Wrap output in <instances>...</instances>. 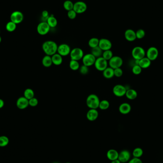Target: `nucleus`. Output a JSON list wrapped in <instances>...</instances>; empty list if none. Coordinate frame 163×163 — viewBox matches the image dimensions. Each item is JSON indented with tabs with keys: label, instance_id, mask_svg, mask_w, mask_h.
<instances>
[{
	"label": "nucleus",
	"instance_id": "nucleus-1",
	"mask_svg": "<svg viewBox=\"0 0 163 163\" xmlns=\"http://www.w3.org/2000/svg\"><path fill=\"white\" fill-rule=\"evenodd\" d=\"M58 45L54 41L48 40L43 43L42 49L47 56H53L57 53Z\"/></svg>",
	"mask_w": 163,
	"mask_h": 163
},
{
	"label": "nucleus",
	"instance_id": "nucleus-39",
	"mask_svg": "<svg viewBox=\"0 0 163 163\" xmlns=\"http://www.w3.org/2000/svg\"><path fill=\"white\" fill-rule=\"evenodd\" d=\"M79 70L81 74H83V75H86L89 73V67L83 64L82 66H80V67Z\"/></svg>",
	"mask_w": 163,
	"mask_h": 163
},
{
	"label": "nucleus",
	"instance_id": "nucleus-44",
	"mask_svg": "<svg viewBox=\"0 0 163 163\" xmlns=\"http://www.w3.org/2000/svg\"><path fill=\"white\" fill-rule=\"evenodd\" d=\"M42 15L43 17L47 18V19L49 17V13L47 11H43L42 13Z\"/></svg>",
	"mask_w": 163,
	"mask_h": 163
},
{
	"label": "nucleus",
	"instance_id": "nucleus-30",
	"mask_svg": "<svg viewBox=\"0 0 163 163\" xmlns=\"http://www.w3.org/2000/svg\"><path fill=\"white\" fill-rule=\"evenodd\" d=\"M144 154L143 150L141 147H136L133 149L132 152L133 157L140 158L142 157Z\"/></svg>",
	"mask_w": 163,
	"mask_h": 163
},
{
	"label": "nucleus",
	"instance_id": "nucleus-17",
	"mask_svg": "<svg viewBox=\"0 0 163 163\" xmlns=\"http://www.w3.org/2000/svg\"><path fill=\"white\" fill-rule=\"evenodd\" d=\"M99 116V113L95 109H89L87 114V118L90 121H94L97 120Z\"/></svg>",
	"mask_w": 163,
	"mask_h": 163
},
{
	"label": "nucleus",
	"instance_id": "nucleus-23",
	"mask_svg": "<svg viewBox=\"0 0 163 163\" xmlns=\"http://www.w3.org/2000/svg\"><path fill=\"white\" fill-rule=\"evenodd\" d=\"M103 76L106 79H110L115 76L114 69L110 67H107L103 72Z\"/></svg>",
	"mask_w": 163,
	"mask_h": 163
},
{
	"label": "nucleus",
	"instance_id": "nucleus-45",
	"mask_svg": "<svg viewBox=\"0 0 163 163\" xmlns=\"http://www.w3.org/2000/svg\"><path fill=\"white\" fill-rule=\"evenodd\" d=\"M4 105V100L2 99H0V109L2 108Z\"/></svg>",
	"mask_w": 163,
	"mask_h": 163
},
{
	"label": "nucleus",
	"instance_id": "nucleus-42",
	"mask_svg": "<svg viewBox=\"0 0 163 163\" xmlns=\"http://www.w3.org/2000/svg\"><path fill=\"white\" fill-rule=\"evenodd\" d=\"M123 74V71L121 68H118L114 69V75L116 77H120Z\"/></svg>",
	"mask_w": 163,
	"mask_h": 163
},
{
	"label": "nucleus",
	"instance_id": "nucleus-46",
	"mask_svg": "<svg viewBox=\"0 0 163 163\" xmlns=\"http://www.w3.org/2000/svg\"><path fill=\"white\" fill-rule=\"evenodd\" d=\"M111 163H121L120 161L118 159L112 161Z\"/></svg>",
	"mask_w": 163,
	"mask_h": 163
},
{
	"label": "nucleus",
	"instance_id": "nucleus-34",
	"mask_svg": "<svg viewBox=\"0 0 163 163\" xmlns=\"http://www.w3.org/2000/svg\"><path fill=\"white\" fill-rule=\"evenodd\" d=\"M74 4L70 0H66L64 1L63 4V8L65 10L67 11L73 10Z\"/></svg>",
	"mask_w": 163,
	"mask_h": 163
},
{
	"label": "nucleus",
	"instance_id": "nucleus-7",
	"mask_svg": "<svg viewBox=\"0 0 163 163\" xmlns=\"http://www.w3.org/2000/svg\"><path fill=\"white\" fill-rule=\"evenodd\" d=\"M24 19V14L19 11L13 12L10 15V21L16 25L21 23Z\"/></svg>",
	"mask_w": 163,
	"mask_h": 163
},
{
	"label": "nucleus",
	"instance_id": "nucleus-48",
	"mask_svg": "<svg viewBox=\"0 0 163 163\" xmlns=\"http://www.w3.org/2000/svg\"><path fill=\"white\" fill-rule=\"evenodd\" d=\"M69 163V162H67V163Z\"/></svg>",
	"mask_w": 163,
	"mask_h": 163
},
{
	"label": "nucleus",
	"instance_id": "nucleus-19",
	"mask_svg": "<svg viewBox=\"0 0 163 163\" xmlns=\"http://www.w3.org/2000/svg\"><path fill=\"white\" fill-rule=\"evenodd\" d=\"M131 106L127 103H123L120 105L119 107V111L123 115H127L131 111Z\"/></svg>",
	"mask_w": 163,
	"mask_h": 163
},
{
	"label": "nucleus",
	"instance_id": "nucleus-8",
	"mask_svg": "<svg viewBox=\"0 0 163 163\" xmlns=\"http://www.w3.org/2000/svg\"><path fill=\"white\" fill-rule=\"evenodd\" d=\"M50 27L46 22H42L37 25V32L41 35H45L49 32Z\"/></svg>",
	"mask_w": 163,
	"mask_h": 163
},
{
	"label": "nucleus",
	"instance_id": "nucleus-2",
	"mask_svg": "<svg viewBox=\"0 0 163 163\" xmlns=\"http://www.w3.org/2000/svg\"><path fill=\"white\" fill-rule=\"evenodd\" d=\"M100 100L97 95L95 94H91L88 96L86 104L89 109H97L99 108Z\"/></svg>",
	"mask_w": 163,
	"mask_h": 163
},
{
	"label": "nucleus",
	"instance_id": "nucleus-41",
	"mask_svg": "<svg viewBox=\"0 0 163 163\" xmlns=\"http://www.w3.org/2000/svg\"><path fill=\"white\" fill-rule=\"evenodd\" d=\"M77 13L74 10H70L67 12V16L71 20H74L76 17Z\"/></svg>",
	"mask_w": 163,
	"mask_h": 163
},
{
	"label": "nucleus",
	"instance_id": "nucleus-49",
	"mask_svg": "<svg viewBox=\"0 0 163 163\" xmlns=\"http://www.w3.org/2000/svg\"></svg>",
	"mask_w": 163,
	"mask_h": 163
},
{
	"label": "nucleus",
	"instance_id": "nucleus-22",
	"mask_svg": "<svg viewBox=\"0 0 163 163\" xmlns=\"http://www.w3.org/2000/svg\"><path fill=\"white\" fill-rule=\"evenodd\" d=\"M106 156L109 160L112 161L118 159L119 153L116 151V150L112 149L108 151Z\"/></svg>",
	"mask_w": 163,
	"mask_h": 163
},
{
	"label": "nucleus",
	"instance_id": "nucleus-24",
	"mask_svg": "<svg viewBox=\"0 0 163 163\" xmlns=\"http://www.w3.org/2000/svg\"><path fill=\"white\" fill-rule=\"evenodd\" d=\"M137 95L138 94L136 91L134 89H127L125 95L129 100H134L137 98Z\"/></svg>",
	"mask_w": 163,
	"mask_h": 163
},
{
	"label": "nucleus",
	"instance_id": "nucleus-18",
	"mask_svg": "<svg viewBox=\"0 0 163 163\" xmlns=\"http://www.w3.org/2000/svg\"><path fill=\"white\" fill-rule=\"evenodd\" d=\"M125 39L129 42H133L136 39V32L134 30L129 29L125 32Z\"/></svg>",
	"mask_w": 163,
	"mask_h": 163
},
{
	"label": "nucleus",
	"instance_id": "nucleus-29",
	"mask_svg": "<svg viewBox=\"0 0 163 163\" xmlns=\"http://www.w3.org/2000/svg\"><path fill=\"white\" fill-rule=\"evenodd\" d=\"M99 39L97 38L93 37L89 40L88 41V45L91 48H94V47H97L99 45Z\"/></svg>",
	"mask_w": 163,
	"mask_h": 163
},
{
	"label": "nucleus",
	"instance_id": "nucleus-21",
	"mask_svg": "<svg viewBox=\"0 0 163 163\" xmlns=\"http://www.w3.org/2000/svg\"><path fill=\"white\" fill-rule=\"evenodd\" d=\"M151 61L147 57H145L139 61L138 65L142 69H146L151 66Z\"/></svg>",
	"mask_w": 163,
	"mask_h": 163
},
{
	"label": "nucleus",
	"instance_id": "nucleus-15",
	"mask_svg": "<svg viewBox=\"0 0 163 163\" xmlns=\"http://www.w3.org/2000/svg\"><path fill=\"white\" fill-rule=\"evenodd\" d=\"M131 158V154L127 150H124L119 153L118 159L121 163H126L130 160Z\"/></svg>",
	"mask_w": 163,
	"mask_h": 163
},
{
	"label": "nucleus",
	"instance_id": "nucleus-25",
	"mask_svg": "<svg viewBox=\"0 0 163 163\" xmlns=\"http://www.w3.org/2000/svg\"><path fill=\"white\" fill-rule=\"evenodd\" d=\"M42 63L43 66L46 68H48V67H51L53 64L51 56H47V55L45 56L43 58Z\"/></svg>",
	"mask_w": 163,
	"mask_h": 163
},
{
	"label": "nucleus",
	"instance_id": "nucleus-3",
	"mask_svg": "<svg viewBox=\"0 0 163 163\" xmlns=\"http://www.w3.org/2000/svg\"><path fill=\"white\" fill-rule=\"evenodd\" d=\"M146 52L145 49L141 46H136L133 49L132 56L136 60H140L145 57Z\"/></svg>",
	"mask_w": 163,
	"mask_h": 163
},
{
	"label": "nucleus",
	"instance_id": "nucleus-47",
	"mask_svg": "<svg viewBox=\"0 0 163 163\" xmlns=\"http://www.w3.org/2000/svg\"><path fill=\"white\" fill-rule=\"evenodd\" d=\"M1 37L0 36V43H1Z\"/></svg>",
	"mask_w": 163,
	"mask_h": 163
},
{
	"label": "nucleus",
	"instance_id": "nucleus-40",
	"mask_svg": "<svg viewBox=\"0 0 163 163\" xmlns=\"http://www.w3.org/2000/svg\"><path fill=\"white\" fill-rule=\"evenodd\" d=\"M38 100L35 97L29 100V105L32 107H35L38 105Z\"/></svg>",
	"mask_w": 163,
	"mask_h": 163
},
{
	"label": "nucleus",
	"instance_id": "nucleus-16",
	"mask_svg": "<svg viewBox=\"0 0 163 163\" xmlns=\"http://www.w3.org/2000/svg\"><path fill=\"white\" fill-rule=\"evenodd\" d=\"M29 105V100L24 97L19 98L16 102V106L18 108L21 110H24L26 109Z\"/></svg>",
	"mask_w": 163,
	"mask_h": 163
},
{
	"label": "nucleus",
	"instance_id": "nucleus-5",
	"mask_svg": "<svg viewBox=\"0 0 163 163\" xmlns=\"http://www.w3.org/2000/svg\"><path fill=\"white\" fill-rule=\"evenodd\" d=\"M84 56V51L83 50L79 47H76L71 50L70 53L71 59L77 61L82 59Z\"/></svg>",
	"mask_w": 163,
	"mask_h": 163
},
{
	"label": "nucleus",
	"instance_id": "nucleus-26",
	"mask_svg": "<svg viewBox=\"0 0 163 163\" xmlns=\"http://www.w3.org/2000/svg\"><path fill=\"white\" fill-rule=\"evenodd\" d=\"M46 22L49 25L50 28H55L56 26H57V24H58L57 19L53 15L49 16V17L46 20Z\"/></svg>",
	"mask_w": 163,
	"mask_h": 163
},
{
	"label": "nucleus",
	"instance_id": "nucleus-38",
	"mask_svg": "<svg viewBox=\"0 0 163 163\" xmlns=\"http://www.w3.org/2000/svg\"><path fill=\"white\" fill-rule=\"evenodd\" d=\"M132 71L133 74L135 75H139L142 72V68L139 65L135 64V66L133 67Z\"/></svg>",
	"mask_w": 163,
	"mask_h": 163
},
{
	"label": "nucleus",
	"instance_id": "nucleus-31",
	"mask_svg": "<svg viewBox=\"0 0 163 163\" xmlns=\"http://www.w3.org/2000/svg\"><path fill=\"white\" fill-rule=\"evenodd\" d=\"M69 67L73 71L78 70L80 67L79 62L77 61L71 60L69 63Z\"/></svg>",
	"mask_w": 163,
	"mask_h": 163
},
{
	"label": "nucleus",
	"instance_id": "nucleus-28",
	"mask_svg": "<svg viewBox=\"0 0 163 163\" xmlns=\"http://www.w3.org/2000/svg\"><path fill=\"white\" fill-rule=\"evenodd\" d=\"M24 97L28 100H30L35 97V92L31 88H27L24 92Z\"/></svg>",
	"mask_w": 163,
	"mask_h": 163
},
{
	"label": "nucleus",
	"instance_id": "nucleus-6",
	"mask_svg": "<svg viewBox=\"0 0 163 163\" xmlns=\"http://www.w3.org/2000/svg\"><path fill=\"white\" fill-rule=\"evenodd\" d=\"M123 64V60L119 56H113L112 58L108 61L109 66L115 69L121 68Z\"/></svg>",
	"mask_w": 163,
	"mask_h": 163
},
{
	"label": "nucleus",
	"instance_id": "nucleus-9",
	"mask_svg": "<svg viewBox=\"0 0 163 163\" xmlns=\"http://www.w3.org/2000/svg\"><path fill=\"white\" fill-rule=\"evenodd\" d=\"M126 87L122 84H116L114 86L113 89V93L114 95L118 97H124L126 93Z\"/></svg>",
	"mask_w": 163,
	"mask_h": 163
},
{
	"label": "nucleus",
	"instance_id": "nucleus-35",
	"mask_svg": "<svg viewBox=\"0 0 163 163\" xmlns=\"http://www.w3.org/2000/svg\"><path fill=\"white\" fill-rule=\"evenodd\" d=\"M113 56H113V53L112 51L111 50H109L107 51H103L102 57H103L107 61H109L112 58Z\"/></svg>",
	"mask_w": 163,
	"mask_h": 163
},
{
	"label": "nucleus",
	"instance_id": "nucleus-11",
	"mask_svg": "<svg viewBox=\"0 0 163 163\" xmlns=\"http://www.w3.org/2000/svg\"><path fill=\"white\" fill-rule=\"evenodd\" d=\"M97 58H95L91 53L84 54L82 58L83 64L87 67H90L94 64Z\"/></svg>",
	"mask_w": 163,
	"mask_h": 163
},
{
	"label": "nucleus",
	"instance_id": "nucleus-32",
	"mask_svg": "<svg viewBox=\"0 0 163 163\" xmlns=\"http://www.w3.org/2000/svg\"><path fill=\"white\" fill-rule=\"evenodd\" d=\"M16 27H17V25L11 21L9 22H8L5 26L6 30L9 32H14L16 30Z\"/></svg>",
	"mask_w": 163,
	"mask_h": 163
},
{
	"label": "nucleus",
	"instance_id": "nucleus-43",
	"mask_svg": "<svg viewBox=\"0 0 163 163\" xmlns=\"http://www.w3.org/2000/svg\"><path fill=\"white\" fill-rule=\"evenodd\" d=\"M128 163H143V162L140 158L133 157L129 161Z\"/></svg>",
	"mask_w": 163,
	"mask_h": 163
},
{
	"label": "nucleus",
	"instance_id": "nucleus-36",
	"mask_svg": "<svg viewBox=\"0 0 163 163\" xmlns=\"http://www.w3.org/2000/svg\"><path fill=\"white\" fill-rule=\"evenodd\" d=\"M9 140L6 136H0V146L4 147L9 144Z\"/></svg>",
	"mask_w": 163,
	"mask_h": 163
},
{
	"label": "nucleus",
	"instance_id": "nucleus-14",
	"mask_svg": "<svg viewBox=\"0 0 163 163\" xmlns=\"http://www.w3.org/2000/svg\"><path fill=\"white\" fill-rule=\"evenodd\" d=\"M98 46L103 51L111 50L112 47V43L109 39L106 38H102L99 39Z\"/></svg>",
	"mask_w": 163,
	"mask_h": 163
},
{
	"label": "nucleus",
	"instance_id": "nucleus-27",
	"mask_svg": "<svg viewBox=\"0 0 163 163\" xmlns=\"http://www.w3.org/2000/svg\"><path fill=\"white\" fill-rule=\"evenodd\" d=\"M103 53V51L100 49V47L97 46V47H94V48H92L91 53L93 54L95 58H97L102 57Z\"/></svg>",
	"mask_w": 163,
	"mask_h": 163
},
{
	"label": "nucleus",
	"instance_id": "nucleus-37",
	"mask_svg": "<svg viewBox=\"0 0 163 163\" xmlns=\"http://www.w3.org/2000/svg\"><path fill=\"white\" fill-rule=\"evenodd\" d=\"M136 39H141L145 37V35H146V32H145V30L142 29H140L136 32Z\"/></svg>",
	"mask_w": 163,
	"mask_h": 163
},
{
	"label": "nucleus",
	"instance_id": "nucleus-4",
	"mask_svg": "<svg viewBox=\"0 0 163 163\" xmlns=\"http://www.w3.org/2000/svg\"><path fill=\"white\" fill-rule=\"evenodd\" d=\"M94 66L97 70L100 72H103L108 67V62L103 57H100L96 59Z\"/></svg>",
	"mask_w": 163,
	"mask_h": 163
},
{
	"label": "nucleus",
	"instance_id": "nucleus-13",
	"mask_svg": "<svg viewBox=\"0 0 163 163\" xmlns=\"http://www.w3.org/2000/svg\"><path fill=\"white\" fill-rule=\"evenodd\" d=\"M158 54H159V51L157 48L153 46L149 47L146 52V57H147L151 61L156 60L158 57Z\"/></svg>",
	"mask_w": 163,
	"mask_h": 163
},
{
	"label": "nucleus",
	"instance_id": "nucleus-33",
	"mask_svg": "<svg viewBox=\"0 0 163 163\" xmlns=\"http://www.w3.org/2000/svg\"><path fill=\"white\" fill-rule=\"evenodd\" d=\"M110 103L107 100H103L100 101L99 108L102 110H106L109 108Z\"/></svg>",
	"mask_w": 163,
	"mask_h": 163
},
{
	"label": "nucleus",
	"instance_id": "nucleus-10",
	"mask_svg": "<svg viewBox=\"0 0 163 163\" xmlns=\"http://www.w3.org/2000/svg\"><path fill=\"white\" fill-rule=\"evenodd\" d=\"M71 48L70 46L66 43H62L58 45L57 49V53L64 57L70 55Z\"/></svg>",
	"mask_w": 163,
	"mask_h": 163
},
{
	"label": "nucleus",
	"instance_id": "nucleus-12",
	"mask_svg": "<svg viewBox=\"0 0 163 163\" xmlns=\"http://www.w3.org/2000/svg\"><path fill=\"white\" fill-rule=\"evenodd\" d=\"M87 6L86 3L83 1H76L74 5L73 10L76 12L77 14H83L87 11Z\"/></svg>",
	"mask_w": 163,
	"mask_h": 163
},
{
	"label": "nucleus",
	"instance_id": "nucleus-20",
	"mask_svg": "<svg viewBox=\"0 0 163 163\" xmlns=\"http://www.w3.org/2000/svg\"><path fill=\"white\" fill-rule=\"evenodd\" d=\"M51 57H52L53 64L55 66H60L61 64L63 63V56L58 54L57 53L56 54H53V56H52Z\"/></svg>",
	"mask_w": 163,
	"mask_h": 163
}]
</instances>
